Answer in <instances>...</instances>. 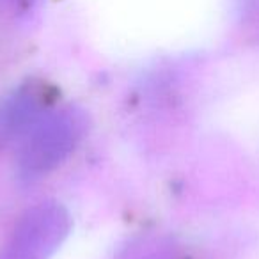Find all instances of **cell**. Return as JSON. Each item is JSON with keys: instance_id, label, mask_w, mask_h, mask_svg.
Returning a JSON list of instances; mask_svg holds the SVG:
<instances>
[{"instance_id": "4", "label": "cell", "mask_w": 259, "mask_h": 259, "mask_svg": "<svg viewBox=\"0 0 259 259\" xmlns=\"http://www.w3.org/2000/svg\"><path fill=\"white\" fill-rule=\"evenodd\" d=\"M115 259H187L172 240L158 234H142L132 238L119 248Z\"/></svg>"}, {"instance_id": "3", "label": "cell", "mask_w": 259, "mask_h": 259, "mask_svg": "<svg viewBox=\"0 0 259 259\" xmlns=\"http://www.w3.org/2000/svg\"><path fill=\"white\" fill-rule=\"evenodd\" d=\"M54 89L43 80H27L0 101V146L23 139L50 112Z\"/></svg>"}, {"instance_id": "6", "label": "cell", "mask_w": 259, "mask_h": 259, "mask_svg": "<svg viewBox=\"0 0 259 259\" xmlns=\"http://www.w3.org/2000/svg\"><path fill=\"white\" fill-rule=\"evenodd\" d=\"M241 13L248 16H259V0H238Z\"/></svg>"}, {"instance_id": "5", "label": "cell", "mask_w": 259, "mask_h": 259, "mask_svg": "<svg viewBox=\"0 0 259 259\" xmlns=\"http://www.w3.org/2000/svg\"><path fill=\"white\" fill-rule=\"evenodd\" d=\"M39 0H0V11H6L9 15H25L30 9L36 8Z\"/></svg>"}, {"instance_id": "2", "label": "cell", "mask_w": 259, "mask_h": 259, "mask_svg": "<svg viewBox=\"0 0 259 259\" xmlns=\"http://www.w3.org/2000/svg\"><path fill=\"white\" fill-rule=\"evenodd\" d=\"M71 229V217L59 202H41L27 209L0 248V259H48Z\"/></svg>"}, {"instance_id": "1", "label": "cell", "mask_w": 259, "mask_h": 259, "mask_svg": "<svg viewBox=\"0 0 259 259\" xmlns=\"http://www.w3.org/2000/svg\"><path fill=\"white\" fill-rule=\"evenodd\" d=\"M89 117L80 107L50 110L23 137L16 156L20 180L36 181L69 158L87 132Z\"/></svg>"}]
</instances>
